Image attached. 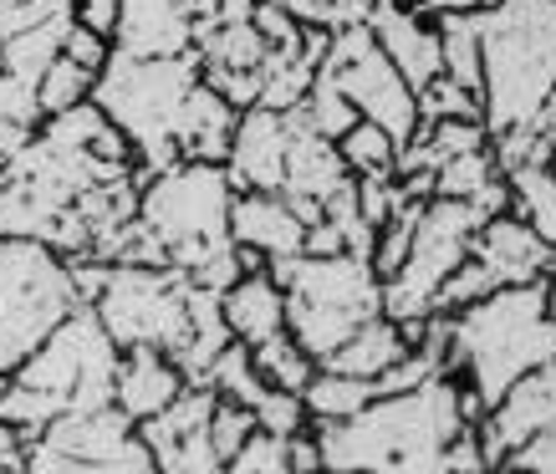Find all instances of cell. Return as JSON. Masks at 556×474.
I'll return each instance as SVG.
<instances>
[{
	"instance_id": "cb8c5ba5",
	"label": "cell",
	"mask_w": 556,
	"mask_h": 474,
	"mask_svg": "<svg viewBox=\"0 0 556 474\" xmlns=\"http://www.w3.org/2000/svg\"><path fill=\"white\" fill-rule=\"evenodd\" d=\"M368 403H378V388L368 377H348V373H332V368H317L312 383L302 388V408L312 424H348Z\"/></svg>"
},
{
	"instance_id": "7c38bea8",
	"label": "cell",
	"mask_w": 556,
	"mask_h": 474,
	"mask_svg": "<svg viewBox=\"0 0 556 474\" xmlns=\"http://www.w3.org/2000/svg\"><path fill=\"white\" fill-rule=\"evenodd\" d=\"M552 424H556V362L526 373L516 388L501 393V403L485 408V419L475 424V434H480L485 464L495 470V464H510L526 444L536 434H546Z\"/></svg>"
},
{
	"instance_id": "4fadbf2b",
	"label": "cell",
	"mask_w": 556,
	"mask_h": 474,
	"mask_svg": "<svg viewBox=\"0 0 556 474\" xmlns=\"http://www.w3.org/2000/svg\"><path fill=\"white\" fill-rule=\"evenodd\" d=\"M470 260L495 281V291L506 286H546L556 271V251L516 215H490L480 230H475Z\"/></svg>"
},
{
	"instance_id": "30bf717a",
	"label": "cell",
	"mask_w": 556,
	"mask_h": 474,
	"mask_svg": "<svg viewBox=\"0 0 556 474\" xmlns=\"http://www.w3.org/2000/svg\"><path fill=\"white\" fill-rule=\"evenodd\" d=\"M321 72L338 82V92L353 102V113L363 123H378L399 149L414 143V133L424 128L419 98H414V87L399 77V67L383 56V47L372 41L368 21L332 36V47L321 56Z\"/></svg>"
},
{
	"instance_id": "4316f807",
	"label": "cell",
	"mask_w": 556,
	"mask_h": 474,
	"mask_svg": "<svg viewBox=\"0 0 556 474\" xmlns=\"http://www.w3.org/2000/svg\"><path fill=\"white\" fill-rule=\"evenodd\" d=\"M338 153L353 179H383V174H399V143L378 128V123H363L357 118L348 133L338 138Z\"/></svg>"
},
{
	"instance_id": "b9f144b4",
	"label": "cell",
	"mask_w": 556,
	"mask_h": 474,
	"mask_svg": "<svg viewBox=\"0 0 556 474\" xmlns=\"http://www.w3.org/2000/svg\"><path fill=\"white\" fill-rule=\"evenodd\" d=\"M424 16H455V11H480V0H408Z\"/></svg>"
},
{
	"instance_id": "603a6c76",
	"label": "cell",
	"mask_w": 556,
	"mask_h": 474,
	"mask_svg": "<svg viewBox=\"0 0 556 474\" xmlns=\"http://www.w3.org/2000/svg\"><path fill=\"white\" fill-rule=\"evenodd\" d=\"M408 353V332L399 322H388V317H372V322H363L353 332V337L342 342L338 353L327 357L321 368H332V373H348V377H368V383H378V377L399 362V357Z\"/></svg>"
},
{
	"instance_id": "f35d334b",
	"label": "cell",
	"mask_w": 556,
	"mask_h": 474,
	"mask_svg": "<svg viewBox=\"0 0 556 474\" xmlns=\"http://www.w3.org/2000/svg\"><path fill=\"white\" fill-rule=\"evenodd\" d=\"M287 449H291V470L296 474H321V444L312 428L296 434V439H287Z\"/></svg>"
},
{
	"instance_id": "ffe728a7",
	"label": "cell",
	"mask_w": 556,
	"mask_h": 474,
	"mask_svg": "<svg viewBox=\"0 0 556 474\" xmlns=\"http://www.w3.org/2000/svg\"><path fill=\"white\" fill-rule=\"evenodd\" d=\"M236 123H240V113L219 98L215 87H204V77H200V87H194L185 98V107H179L174 149H179L185 164H225V158H230Z\"/></svg>"
},
{
	"instance_id": "8d00e7d4",
	"label": "cell",
	"mask_w": 556,
	"mask_h": 474,
	"mask_svg": "<svg viewBox=\"0 0 556 474\" xmlns=\"http://www.w3.org/2000/svg\"><path fill=\"white\" fill-rule=\"evenodd\" d=\"M510 464H516V470H526V474H556V424L546 428V434H536V439L526 444Z\"/></svg>"
},
{
	"instance_id": "7402d4cb",
	"label": "cell",
	"mask_w": 556,
	"mask_h": 474,
	"mask_svg": "<svg viewBox=\"0 0 556 474\" xmlns=\"http://www.w3.org/2000/svg\"><path fill=\"white\" fill-rule=\"evenodd\" d=\"M134 439H138V428L123 419L118 408L108 403V408H87V413H62V419H56V424H51L36 444H51L56 454H72V459L98 464V459L123 454Z\"/></svg>"
},
{
	"instance_id": "ab89813d",
	"label": "cell",
	"mask_w": 556,
	"mask_h": 474,
	"mask_svg": "<svg viewBox=\"0 0 556 474\" xmlns=\"http://www.w3.org/2000/svg\"><path fill=\"white\" fill-rule=\"evenodd\" d=\"M36 128H26V123H11V118H0V174L11 169V158H16L26 143H31Z\"/></svg>"
},
{
	"instance_id": "2e32d148",
	"label": "cell",
	"mask_w": 556,
	"mask_h": 474,
	"mask_svg": "<svg viewBox=\"0 0 556 474\" xmlns=\"http://www.w3.org/2000/svg\"><path fill=\"white\" fill-rule=\"evenodd\" d=\"M348 184H353V174L342 164L338 143H332V138H317L302 123V113H291V153H287V184H281V194H287L291 209L302 215L306 230L321 220V204Z\"/></svg>"
},
{
	"instance_id": "d6a6232c",
	"label": "cell",
	"mask_w": 556,
	"mask_h": 474,
	"mask_svg": "<svg viewBox=\"0 0 556 474\" xmlns=\"http://www.w3.org/2000/svg\"><path fill=\"white\" fill-rule=\"evenodd\" d=\"M419 118L424 123H485V107H480L475 92L455 87L450 77H434L419 92Z\"/></svg>"
},
{
	"instance_id": "60d3db41",
	"label": "cell",
	"mask_w": 556,
	"mask_h": 474,
	"mask_svg": "<svg viewBox=\"0 0 556 474\" xmlns=\"http://www.w3.org/2000/svg\"><path fill=\"white\" fill-rule=\"evenodd\" d=\"M5 383V377H0ZM21 464H26V444H21L16 428H5V419H0V470L21 474Z\"/></svg>"
},
{
	"instance_id": "e0dca14e",
	"label": "cell",
	"mask_w": 556,
	"mask_h": 474,
	"mask_svg": "<svg viewBox=\"0 0 556 474\" xmlns=\"http://www.w3.org/2000/svg\"><path fill=\"white\" fill-rule=\"evenodd\" d=\"M230 240H236L240 251H251L270 266H281L291 255L306 251V225L302 215L291 209L287 194H236L230 204Z\"/></svg>"
},
{
	"instance_id": "83f0119b",
	"label": "cell",
	"mask_w": 556,
	"mask_h": 474,
	"mask_svg": "<svg viewBox=\"0 0 556 474\" xmlns=\"http://www.w3.org/2000/svg\"><path fill=\"white\" fill-rule=\"evenodd\" d=\"M92 87H98V72L77 67V62H67V56H56V62L41 72V82H36V113H41V123L62 118V113H72V107L92 102Z\"/></svg>"
},
{
	"instance_id": "ba28073f",
	"label": "cell",
	"mask_w": 556,
	"mask_h": 474,
	"mask_svg": "<svg viewBox=\"0 0 556 474\" xmlns=\"http://www.w3.org/2000/svg\"><path fill=\"white\" fill-rule=\"evenodd\" d=\"M490 215L475 200H429L419 225H414V245L408 260L383 281V317L399 326L429 322L439 311V296L450 286V276L465 266L475 245V230Z\"/></svg>"
},
{
	"instance_id": "4dcf8cb0",
	"label": "cell",
	"mask_w": 556,
	"mask_h": 474,
	"mask_svg": "<svg viewBox=\"0 0 556 474\" xmlns=\"http://www.w3.org/2000/svg\"><path fill=\"white\" fill-rule=\"evenodd\" d=\"M296 113H302V123L312 128V133H317V138H332V143H338V138L357 123L353 102L342 98L338 82H332L327 72H317V82H312V92H306V102L296 107Z\"/></svg>"
},
{
	"instance_id": "7a4b0ae2",
	"label": "cell",
	"mask_w": 556,
	"mask_h": 474,
	"mask_svg": "<svg viewBox=\"0 0 556 474\" xmlns=\"http://www.w3.org/2000/svg\"><path fill=\"white\" fill-rule=\"evenodd\" d=\"M113 373H118V342L102 332L92 306H77L0 383V419H5V428H16L21 444H36L62 413H87V408L113 403Z\"/></svg>"
},
{
	"instance_id": "52a82bcc",
	"label": "cell",
	"mask_w": 556,
	"mask_h": 474,
	"mask_svg": "<svg viewBox=\"0 0 556 474\" xmlns=\"http://www.w3.org/2000/svg\"><path fill=\"white\" fill-rule=\"evenodd\" d=\"M230 204L236 184L225 164H169L164 174H149L138 189V220L149 230L174 271L194 276L204 260L230 251Z\"/></svg>"
},
{
	"instance_id": "f1b7e54d",
	"label": "cell",
	"mask_w": 556,
	"mask_h": 474,
	"mask_svg": "<svg viewBox=\"0 0 556 474\" xmlns=\"http://www.w3.org/2000/svg\"><path fill=\"white\" fill-rule=\"evenodd\" d=\"M204 388L215 393V398H230V403H245V408H255L270 393L266 377L255 373L251 347H240V342H230V347L215 357V368L204 373Z\"/></svg>"
},
{
	"instance_id": "277c9868",
	"label": "cell",
	"mask_w": 556,
	"mask_h": 474,
	"mask_svg": "<svg viewBox=\"0 0 556 474\" xmlns=\"http://www.w3.org/2000/svg\"><path fill=\"white\" fill-rule=\"evenodd\" d=\"M556 362V317L546 286H506L485 302L450 311V377L480 398L501 403L526 373Z\"/></svg>"
},
{
	"instance_id": "9c48e42d",
	"label": "cell",
	"mask_w": 556,
	"mask_h": 474,
	"mask_svg": "<svg viewBox=\"0 0 556 474\" xmlns=\"http://www.w3.org/2000/svg\"><path fill=\"white\" fill-rule=\"evenodd\" d=\"M92 311L118 353L153 347L179 362L189 347V276L174 266H108Z\"/></svg>"
},
{
	"instance_id": "f546056e",
	"label": "cell",
	"mask_w": 556,
	"mask_h": 474,
	"mask_svg": "<svg viewBox=\"0 0 556 474\" xmlns=\"http://www.w3.org/2000/svg\"><path fill=\"white\" fill-rule=\"evenodd\" d=\"M251 357H255V373L266 377V388H276V393H302L306 383H312V373H317V362L296 347L291 332L251 347Z\"/></svg>"
},
{
	"instance_id": "c3c4849f",
	"label": "cell",
	"mask_w": 556,
	"mask_h": 474,
	"mask_svg": "<svg viewBox=\"0 0 556 474\" xmlns=\"http://www.w3.org/2000/svg\"><path fill=\"white\" fill-rule=\"evenodd\" d=\"M480 5H501V0H480Z\"/></svg>"
},
{
	"instance_id": "d6986e66",
	"label": "cell",
	"mask_w": 556,
	"mask_h": 474,
	"mask_svg": "<svg viewBox=\"0 0 556 474\" xmlns=\"http://www.w3.org/2000/svg\"><path fill=\"white\" fill-rule=\"evenodd\" d=\"M113 51L134 62H169L194 51V21L174 0H123L118 26H113Z\"/></svg>"
},
{
	"instance_id": "7bdbcfd3",
	"label": "cell",
	"mask_w": 556,
	"mask_h": 474,
	"mask_svg": "<svg viewBox=\"0 0 556 474\" xmlns=\"http://www.w3.org/2000/svg\"><path fill=\"white\" fill-rule=\"evenodd\" d=\"M174 5H179V11H185L194 26H204V21L219 16V5H225V0H174Z\"/></svg>"
},
{
	"instance_id": "5b68a950",
	"label": "cell",
	"mask_w": 556,
	"mask_h": 474,
	"mask_svg": "<svg viewBox=\"0 0 556 474\" xmlns=\"http://www.w3.org/2000/svg\"><path fill=\"white\" fill-rule=\"evenodd\" d=\"M287 291V332L312 362H327L363 322L383 317V281L363 255H291L270 266Z\"/></svg>"
},
{
	"instance_id": "8992f818",
	"label": "cell",
	"mask_w": 556,
	"mask_h": 474,
	"mask_svg": "<svg viewBox=\"0 0 556 474\" xmlns=\"http://www.w3.org/2000/svg\"><path fill=\"white\" fill-rule=\"evenodd\" d=\"M194 87H200V56L194 51L169 56V62H134V56L113 51V62L98 72L92 102L102 107V118L128 138L143 179L179 164L174 128H179V107Z\"/></svg>"
},
{
	"instance_id": "8fae6325",
	"label": "cell",
	"mask_w": 556,
	"mask_h": 474,
	"mask_svg": "<svg viewBox=\"0 0 556 474\" xmlns=\"http://www.w3.org/2000/svg\"><path fill=\"white\" fill-rule=\"evenodd\" d=\"M210 388H185L174 408L138 424V444L149 449L153 474H225V459L210 444Z\"/></svg>"
},
{
	"instance_id": "d590c367",
	"label": "cell",
	"mask_w": 556,
	"mask_h": 474,
	"mask_svg": "<svg viewBox=\"0 0 556 474\" xmlns=\"http://www.w3.org/2000/svg\"><path fill=\"white\" fill-rule=\"evenodd\" d=\"M62 56H67V62H77V67H87V72H102L108 62H113V41H108V36H98V31H87V26H77V21H72L67 41H62Z\"/></svg>"
},
{
	"instance_id": "bcb514c9",
	"label": "cell",
	"mask_w": 556,
	"mask_h": 474,
	"mask_svg": "<svg viewBox=\"0 0 556 474\" xmlns=\"http://www.w3.org/2000/svg\"><path fill=\"white\" fill-rule=\"evenodd\" d=\"M485 474H526V470H516V464H495V470H485Z\"/></svg>"
},
{
	"instance_id": "1f68e13d",
	"label": "cell",
	"mask_w": 556,
	"mask_h": 474,
	"mask_svg": "<svg viewBox=\"0 0 556 474\" xmlns=\"http://www.w3.org/2000/svg\"><path fill=\"white\" fill-rule=\"evenodd\" d=\"M276 5H281L296 26H306V31L338 36V31H348V26H363V21H368L372 0H276Z\"/></svg>"
},
{
	"instance_id": "6da1fadb",
	"label": "cell",
	"mask_w": 556,
	"mask_h": 474,
	"mask_svg": "<svg viewBox=\"0 0 556 474\" xmlns=\"http://www.w3.org/2000/svg\"><path fill=\"white\" fill-rule=\"evenodd\" d=\"M485 419V403L455 377L378 398L348 424H312L321 470L353 474H450V444Z\"/></svg>"
},
{
	"instance_id": "e575fe53",
	"label": "cell",
	"mask_w": 556,
	"mask_h": 474,
	"mask_svg": "<svg viewBox=\"0 0 556 474\" xmlns=\"http://www.w3.org/2000/svg\"><path fill=\"white\" fill-rule=\"evenodd\" d=\"M225 474H296V470H291L287 439H276V434H261V428H255L251 444L225 464Z\"/></svg>"
},
{
	"instance_id": "484cf974",
	"label": "cell",
	"mask_w": 556,
	"mask_h": 474,
	"mask_svg": "<svg viewBox=\"0 0 556 474\" xmlns=\"http://www.w3.org/2000/svg\"><path fill=\"white\" fill-rule=\"evenodd\" d=\"M434 26H439V56H444V77L480 98L485 72H480V31H475V11L434 16Z\"/></svg>"
},
{
	"instance_id": "ee69618b",
	"label": "cell",
	"mask_w": 556,
	"mask_h": 474,
	"mask_svg": "<svg viewBox=\"0 0 556 474\" xmlns=\"http://www.w3.org/2000/svg\"><path fill=\"white\" fill-rule=\"evenodd\" d=\"M255 5H261V0H225V5H219V16L225 21H251Z\"/></svg>"
},
{
	"instance_id": "5bb4252c",
	"label": "cell",
	"mask_w": 556,
	"mask_h": 474,
	"mask_svg": "<svg viewBox=\"0 0 556 474\" xmlns=\"http://www.w3.org/2000/svg\"><path fill=\"white\" fill-rule=\"evenodd\" d=\"M368 31H372V41L383 47L388 62L399 67V77L414 87V98H419L434 77H444L439 26H434V16H424L419 5H408V0H372Z\"/></svg>"
},
{
	"instance_id": "ac0fdd59",
	"label": "cell",
	"mask_w": 556,
	"mask_h": 474,
	"mask_svg": "<svg viewBox=\"0 0 556 474\" xmlns=\"http://www.w3.org/2000/svg\"><path fill=\"white\" fill-rule=\"evenodd\" d=\"M189 388V377L179 373V362L169 353L153 347H128L118 353V373H113V408L128 424H149L164 408L179 403V393Z\"/></svg>"
},
{
	"instance_id": "836d02e7",
	"label": "cell",
	"mask_w": 556,
	"mask_h": 474,
	"mask_svg": "<svg viewBox=\"0 0 556 474\" xmlns=\"http://www.w3.org/2000/svg\"><path fill=\"white\" fill-rule=\"evenodd\" d=\"M255 413L245 403H230V398H215V408H210V444H215V454L230 464V459L251 444L255 434Z\"/></svg>"
},
{
	"instance_id": "74e56055",
	"label": "cell",
	"mask_w": 556,
	"mask_h": 474,
	"mask_svg": "<svg viewBox=\"0 0 556 474\" xmlns=\"http://www.w3.org/2000/svg\"><path fill=\"white\" fill-rule=\"evenodd\" d=\"M118 5L123 0H72V11H77V26L87 31H98L113 41V26H118Z\"/></svg>"
},
{
	"instance_id": "9a60e30c",
	"label": "cell",
	"mask_w": 556,
	"mask_h": 474,
	"mask_svg": "<svg viewBox=\"0 0 556 474\" xmlns=\"http://www.w3.org/2000/svg\"><path fill=\"white\" fill-rule=\"evenodd\" d=\"M287 153H291V113H270V107H245L230 138V158L225 174L236 194H281L287 184Z\"/></svg>"
},
{
	"instance_id": "681fc988",
	"label": "cell",
	"mask_w": 556,
	"mask_h": 474,
	"mask_svg": "<svg viewBox=\"0 0 556 474\" xmlns=\"http://www.w3.org/2000/svg\"><path fill=\"white\" fill-rule=\"evenodd\" d=\"M0 474H11V470H0Z\"/></svg>"
},
{
	"instance_id": "7dc6e473",
	"label": "cell",
	"mask_w": 556,
	"mask_h": 474,
	"mask_svg": "<svg viewBox=\"0 0 556 474\" xmlns=\"http://www.w3.org/2000/svg\"><path fill=\"white\" fill-rule=\"evenodd\" d=\"M16 5H26V0H0V16H5V11H16Z\"/></svg>"
},
{
	"instance_id": "44dd1931",
	"label": "cell",
	"mask_w": 556,
	"mask_h": 474,
	"mask_svg": "<svg viewBox=\"0 0 556 474\" xmlns=\"http://www.w3.org/2000/svg\"><path fill=\"white\" fill-rule=\"evenodd\" d=\"M219 317H225L240 347H261V342L287 332V291L270 281V271L240 276L236 286L219 296Z\"/></svg>"
},
{
	"instance_id": "3957f363",
	"label": "cell",
	"mask_w": 556,
	"mask_h": 474,
	"mask_svg": "<svg viewBox=\"0 0 556 474\" xmlns=\"http://www.w3.org/2000/svg\"><path fill=\"white\" fill-rule=\"evenodd\" d=\"M485 133L541 128L556 98V0H501L475 11Z\"/></svg>"
},
{
	"instance_id": "f6af8a7d",
	"label": "cell",
	"mask_w": 556,
	"mask_h": 474,
	"mask_svg": "<svg viewBox=\"0 0 556 474\" xmlns=\"http://www.w3.org/2000/svg\"><path fill=\"white\" fill-rule=\"evenodd\" d=\"M546 164H552V174H556V118L546 123Z\"/></svg>"
},
{
	"instance_id": "d4e9b609",
	"label": "cell",
	"mask_w": 556,
	"mask_h": 474,
	"mask_svg": "<svg viewBox=\"0 0 556 474\" xmlns=\"http://www.w3.org/2000/svg\"><path fill=\"white\" fill-rule=\"evenodd\" d=\"M510 194V215L526 220L556 251V174L552 164H526V169L501 174Z\"/></svg>"
}]
</instances>
